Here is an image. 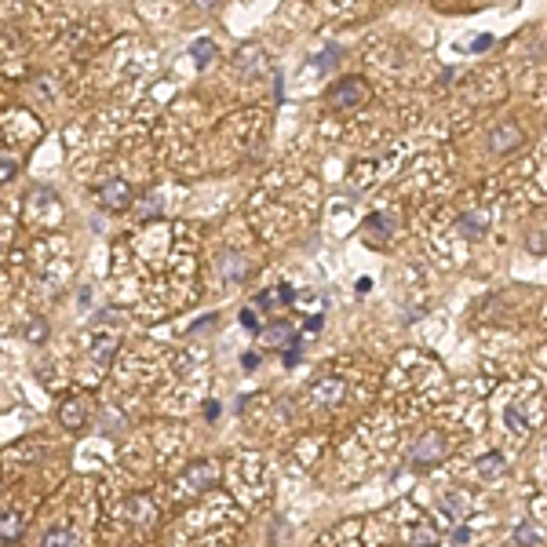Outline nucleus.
Wrapping results in <instances>:
<instances>
[{
  "label": "nucleus",
  "mask_w": 547,
  "mask_h": 547,
  "mask_svg": "<svg viewBox=\"0 0 547 547\" xmlns=\"http://www.w3.org/2000/svg\"><path fill=\"white\" fill-rule=\"evenodd\" d=\"M365 99H369V84H365L361 77H339L332 88L325 91V102L332 109H354Z\"/></svg>",
  "instance_id": "f257e3e1"
},
{
  "label": "nucleus",
  "mask_w": 547,
  "mask_h": 547,
  "mask_svg": "<svg viewBox=\"0 0 547 547\" xmlns=\"http://www.w3.org/2000/svg\"><path fill=\"white\" fill-rule=\"evenodd\" d=\"M409 456H412V460H409L412 471H431L434 464H442V456H445V434H442V431L419 434V442L412 445Z\"/></svg>",
  "instance_id": "f03ea898"
},
{
  "label": "nucleus",
  "mask_w": 547,
  "mask_h": 547,
  "mask_svg": "<svg viewBox=\"0 0 547 547\" xmlns=\"http://www.w3.org/2000/svg\"><path fill=\"white\" fill-rule=\"evenodd\" d=\"M99 205L109 208V212L128 208V205H132V187H128L124 179H109V182H102V187H99Z\"/></svg>",
  "instance_id": "7ed1b4c3"
},
{
  "label": "nucleus",
  "mask_w": 547,
  "mask_h": 547,
  "mask_svg": "<svg viewBox=\"0 0 547 547\" xmlns=\"http://www.w3.org/2000/svg\"><path fill=\"white\" fill-rule=\"evenodd\" d=\"M522 128L518 124H497V128H492V132H489V150L492 154H511V150H518V146H522Z\"/></svg>",
  "instance_id": "20e7f679"
},
{
  "label": "nucleus",
  "mask_w": 547,
  "mask_h": 547,
  "mask_svg": "<svg viewBox=\"0 0 547 547\" xmlns=\"http://www.w3.org/2000/svg\"><path fill=\"white\" fill-rule=\"evenodd\" d=\"M343 394H346V383L339 376H325V379H318L314 387H310V398H314L318 405H339Z\"/></svg>",
  "instance_id": "39448f33"
},
{
  "label": "nucleus",
  "mask_w": 547,
  "mask_h": 547,
  "mask_svg": "<svg viewBox=\"0 0 547 547\" xmlns=\"http://www.w3.org/2000/svg\"><path fill=\"white\" fill-rule=\"evenodd\" d=\"M391 234H394V219L387 212H376L365 219V241L369 245H383V241H391Z\"/></svg>",
  "instance_id": "423d86ee"
},
{
  "label": "nucleus",
  "mask_w": 547,
  "mask_h": 547,
  "mask_svg": "<svg viewBox=\"0 0 547 547\" xmlns=\"http://www.w3.org/2000/svg\"><path fill=\"white\" fill-rule=\"evenodd\" d=\"M219 274H223V281H241L248 274V259L241 252H223L219 255Z\"/></svg>",
  "instance_id": "0eeeda50"
},
{
  "label": "nucleus",
  "mask_w": 547,
  "mask_h": 547,
  "mask_svg": "<svg viewBox=\"0 0 547 547\" xmlns=\"http://www.w3.org/2000/svg\"><path fill=\"white\" fill-rule=\"evenodd\" d=\"M219 478V467L212 464V460H201V464H194L190 471H187V485H194V489H205V485H212Z\"/></svg>",
  "instance_id": "6e6552de"
},
{
  "label": "nucleus",
  "mask_w": 547,
  "mask_h": 547,
  "mask_svg": "<svg viewBox=\"0 0 547 547\" xmlns=\"http://www.w3.org/2000/svg\"><path fill=\"white\" fill-rule=\"evenodd\" d=\"M460 234L467 237V241H482V237L489 234V223H485L478 212H464L460 215Z\"/></svg>",
  "instance_id": "1a4fd4ad"
},
{
  "label": "nucleus",
  "mask_w": 547,
  "mask_h": 547,
  "mask_svg": "<svg viewBox=\"0 0 547 547\" xmlns=\"http://www.w3.org/2000/svg\"><path fill=\"white\" fill-rule=\"evenodd\" d=\"M18 536H22V515H18V511H8V515L0 518V540L15 543Z\"/></svg>",
  "instance_id": "9d476101"
},
{
  "label": "nucleus",
  "mask_w": 547,
  "mask_h": 547,
  "mask_svg": "<svg viewBox=\"0 0 547 547\" xmlns=\"http://www.w3.org/2000/svg\"><path fill=\"white\" fill-rule=\"evenodd\" d=\"M292 296H296V288L281 281L278 288H266V292H259V296H255V303H259V306H274V303H288Z\"/></svg>",
  "instance_id": "9b49d317"
},
{
  "label": "nucleus",
  "mask_w": 547,
  "mask_h": 547,
  "mask_svg": "<svg viewBox=\"0 0 547 547\" xmlns=\"http://www.w3.org/2000/svg\"><path fill=\"white\" fill-rule=\"evenodd\" d=\"M59 416H62V424H66V427H81V424H84V416H88V409H84V401H81V398H69Z\"/></svg>",
  "instance_id": "f8f14e48"
},
{
  "label": "nucleus",
  "mask_w": 547,
  "mask_h": 547,
  "mask_svg": "<svg viewBox=\"0 0 547 547\" xmlns=\"http://www.w3.org/2000/svg\"><path fill=\"white\" fill-rule=\"evenodd\" d=\"M190 55H194V62H197V69H205V66H208V62L215 59V44L208 41V36H201V41H194Z\"/></svg>",
  "instance_id": "ddd939ff"
},
{
  "label": "nucleus",
  "mask_w": 547,
  "mask_h": 547,
  "mask_svg": "<svg viewBox=\"0 0 547 547\" xmlns=\"http://www.w3.org/2000/svg\"><path fill=\"white\" fill-rule=\"evenodd\" d=\"M237 66L241 69H266V59L255 44H248V48H241V55H237Z\"/></svg>",
  "instance_id": "4468645a"
},
{
  "label": "nucleus",
  "mask_w": 547,
  "mask_h": 547,
  "mask_svg": "<svg viewBox=\"0 0 547 547\" xmlns=\"http://www.w3.org/2000/svg\"><path fill=\"white\" fill-rule=\"evenodd\" d=\"M263 336H266V343H274V346H288V339L296 336V332H292L285 321H274V325L263 328Z\"/></svg>",
  "instance_id": "2eb2a0df"
},
{
  "label": "nucleus",
  "mask_w": 547,
  "mask_h": 547,
  "mask_svg": "<svg viewBox=\"0 0 547 547\" xmlns=\"http://www.w3.org/2000/svg\"><path fill=\"white\" fill-rule=\"evenodd\" d=\"M515 540H518V543H543V533H540L533 522H522V525L515 529Z\"/></svg>",
  "instance_id": "dca6fc26"
},
{
  "label": "nucleus",
  "mask_w": 547,
  "mask_h": 547,
  "mask_svg": "<svg viewBox=\"0 0 547 547\" xmlns=\"http://www.w3.org/2000/svg\"><path fill=\"white\" fill-rule=\"evenodd\" d=\"M44 543H62V547H69V543H81V536L69 533V529H48V533H44Z\"/></svg>",
  "instance_id": "f3484780"
},
{
  "label": "nucleus",
  "mask_w": 547,
  "mask_h": 547,
  "mask_svg": "<svg viewBox=\"0 0 547 547\" xmlns=\"http://www.w3.org/2000/svg\"><path fill=\"white\" fill-rule=\"evenodd\" d=\"M299 354H303V336L296 332V336H292V339H288V351L281 354V361H285V369H292V365H296V361H299Z\"/></svg>",
  "instance_id": "a211bd4d"
},
{
  "label": "nucleus",
  "mask_w": 547,
  "mask_h": 547,
  "mask_svg": "<svg viewBox=\"0 0 547 547\" xmlns=\"http://www.w3.org/2000/svg\"><path fill=\"white\" fill-rule=\"evenodd\" d=\"M507 431H511V434H515V438H525V434H529V427H525V419L518 416V409H515V405H511V409H507Z\"/></svg>",
  "instance_id": "6ab92c4d"
},
{
  "label": "nucleus",
  "mask_w": 547,
  "mask_h": 547,
  "mask_svg": "<svg viewBox=\"0 0 547 547\" xmlns=\"http://www.w3.org/2000/svg\"><path fill=\"white\" fill-rule=\"evenodd\" d=\"M339 55H343V48H328V51H321L318 59H314V66H318V69H332V66L339 62Z\"/></svg>",
  "instance_id": "aec40b11"
},
{
  "label": "nucleus",
  "mask_w": 547,
  "mask_h": 547,
  "mask_svg": "<svg viewBox=\"0 0 547 547\" xmlns=\"http://www.w3.org/2000/svg\"><path fill=\"white\" fill-rule=\"evenodd\" d=\"M478 471H482V474H500V471H504V456H500V452H489L485 460L478 464Z\"/></svg>",
  "instance_id": "412c9836"
},
{
  "label": "nucleus",
  "mask_w": 547,
  "mask_h": 547,
  "mask_svg": "<svg viewBox=\"0 0 547 547\" xmlns=\"http://www.w3.org/2000/svg\"><path fill=\"white\" fill-rule=\"evenodd\" d=\"M157 212H161V194H150L146 205H139V219H154Z\"/></svg>",
  "instance_id": "4be33fe9"
},
{
  "label": "nucleus",
  "mask_w": 547,
  "mask_h": 547,
  "mask_svg": "<svg viewBox=\"0 0 547 547\" xmlns=\"http://www.w3.org/2000/svg\"><path fill=\"white\" fill-rule=\"evenodd\" d=\"M114 354H117V339H102V343L95 346V358H99L102 365H106L109 358H114Z\"/></svg>",
  "instance_id": "5701e85b"
},
{
  "label": "nucleus",
  "mask_w": 547,
  "mask_h": 547,
  "mask_svg": "<svg viewBox=\"0 0 547 547\" xmlns=\"http://www.w3.org/2000/svg\"><path fill=\"white\" fill-rule=\"evenodd\" d=\"M492 48V36L489 33H482V36H474V41H471V51L474 55H482V51H489Z\"/></svg>",
  "instance_id": "b1692460"
},
{
  "label": "nucleus",
  "mask_w": 547,
  "mask_h": 547,
  "mask_svg": "<svg viewBox=\"0 0 547 547\" xmlns=\"http://www.w3.org/2000/svg\"><path fill=\"white\" fill-rule=\"evenodd\" d=\"M15 161H8V157H0V182H8V179H15Z\"/></svg>",
  "instance_id": "393cba45"
},
{
  "label": "nucleus",
  "mask_w": 547,
  "mask_h": 547,
  "mask_svg": "<svg viewBox=\"0 0 547 547\" xmlns=\"http://www.w3.org/2000/svg\"><path fill=\"white\" fill-rule=\"evenodd\" d=\"M471 540V529L467 525H456L452 533H449V543H467Z\"/></svg>",
  "instance_id": "a878e982"
},
{
  "label": "nucleus",
  "mask_w": 547,
  "mask_h": 547,
  "mask_svg": "<svg viewBox=\"0 0 547 547\" xmlns=\"http://www.w3.org/2000/svg\"><path fill=\"white\" fill-rule=\"evenodd\" d=\"M241 325H245V328H259V318H255L252 310H241Z\"/></svg>",
  "instance_id": "bb28decb"
},
{
  "label": "nucleus",
  "mask_w": 547,
  "mask_h": 547,
  "mask_svg": "<svg viewBox=\"0 0 547 547\" xmlns=\"http://www.w3.org/2000/svg\"><path fill=\"white\" fill-rule=\"evenodd\" d=\"M259 361H263V358H259V354H252V351L241 358V365H245V369H259Z\"/></svg>",
  "instance_id": "cd10ccee"
},
{
  "label": "nucleus",
  "mask_w": 547,
  "mask_h": 547,
  "mask_svg": "<svg viewBox=\"0 0 547 547\" xmlns=\"http://www.w3.org/2000/svg\"><path fill=\"white\" fill-rule=\"evenodd\" d=\"M325 325V318L321 314H314V318H306V332H318V328Z\"/></svg>",
  "instance_id": "c85d7f7f"
},
{
  "label": "nucleus",
  "mask_w": 547,
  "mask_h": 547,
  "mask_svg": "<svg viewBox=\"0 0 547 547\" xmlns=\"http://www.w3.org/2000/svg\"><path fill=\"white\" fill-rule=\"evenodd\" d=\"M29 336H33V343H41V339H44V325H41V321L29 325Z\"/></svg>",
  "instance_id": "c756f323"
},
{
  "label": "nucleus",
  "mask_w": 547,
  "mask_h": 547,
  "mask_svg": "<svg viewBox=\"0 0 547 547\" xmlns=\"http://www.w3.org/2000/svg\"><path fill=\"white\" fill-rule=\"evenodd\" d=\"M205 416H208V419L219 416V401H208V405H205Z\"/></svg>",
  "instance_id": "7c9ffc66"
},
{
  "label": "nucleus",
  "mask_w": 547,
  "mask_h": 547,
  "mask_svg": "<svg viewBox=\"0 0 547 547\" xmlns=\"http://www.w3.org/2000/svg\"><path fill=\"white\" fill-rule=\"evenodd\" d=\"M194 4H197V8H215L219 0H194Z\"/></svg>",
  "instance_id": "2f4dec72"
}]
</instances>
